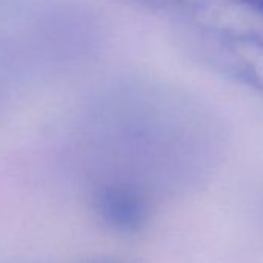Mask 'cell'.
<instances>
[{
    "label": "cell",
    "mask_w": 263,
    "mask_h": 263,
    "mask_svg": "<svg viewBox=\"0 0 263 263\" xmlns=\"http://www.w3.org/2000/svg\"><path fill=\"white\" fill-rule=\"evenodd\" d=\"M163 16L180 28L187 45L263 28V0H121Z\"/></svg>",
    "instance_id": "cell-1"
}]
</instances>
